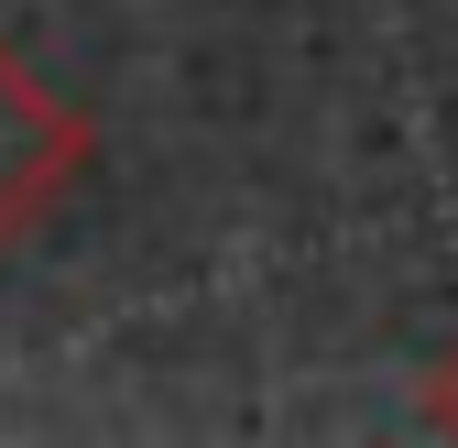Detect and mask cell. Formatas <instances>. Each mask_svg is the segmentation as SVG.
Instances as JSON below:
<instances>
[{"mask_svg":"<svg viewBox=\"0 0 458 448\" xmlns=\"http://www.w3.org/2000/svg\"><path fill=\"white\" fill-rule=\"evenodd\" d=\"M88 164H98V121H88L55 77H33L22 44L0 33V252L33 241L44 219L77 197Z\"/></svg>","mask_w":458,"mask_h":448,"instance_id":"cell-1","label":"cell"},{"mask_svg":"<svg viewBox=\"0 0 458 448\" xmlns=\"http://www.w3.org/2000/svg\"><path fill=\"white\" fill-rule=\"evenodd\" d=\"M426 426H437V437H458V340L426 361Z\"/></svg>","mask_w":458,"mask_h":448,"instance_id":"cell-2","label":"cell"}]
</instances>
